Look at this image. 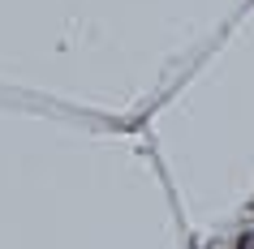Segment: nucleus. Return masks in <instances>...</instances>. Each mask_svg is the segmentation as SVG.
Wrapping results in <instances>:
<instances>
[{"instance_id": "1", "label": "nucleus", "mask_w": 254, "mask_h": 249, "mask_svg": "<svg viewBox=\"0 0 254 249\" xmlns=\"http://www.w3.org/2000/svg\"><path fill=\"white\" fill-rule=\"evenodd\" d=\"M237 249H254V232H246V236H241V241H237Z\"/></svg>"}]
</instances>
